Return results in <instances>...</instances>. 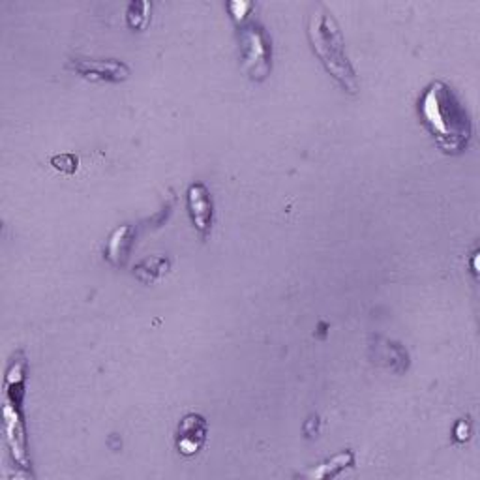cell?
<instances>
[{
	"label": "cell",
	"instance_id": "1",
	"mask_svg": "<svg viewBox=\"0 0 480 480\" xmlns=\"http://www.w3.org/2000/svg\"><path fill=\"white\" fill-rule=\"evenodd\" d=\"M420 124L445 155H464L473 141V120L462 96L447 81L429 83L417 104Z\"/></svg>",
	"mask_w": 480,
	"mask_h": 480
},
{
	"label": "cell",
	"instance_id": "2",
	"mask_svg": "<svg viewBox=\"0 0 480 480\" xmlns=\"http://www.w3.org/2000/svg\"><path fill=\"white\" fill-rule=\"evenodd\" d=\"M308 40L314 55L328 75L351 96L359 94L357 71L345 53V38L333 12L325 5H315L308 17Z\"/></svg>",
	"mask_w": 480,
	"mask_h": 480
},
{
	"label": "cell",
	"instance_id": "3",
	"mask_svg": "<svg viewBox=\"0 0 480 480\" xmlns=\"http://www.w3.org/2000/svg\"><path fill=\"white\" fill-rule=\"evenodd\" d=\"M242 70L251 81L263 83L272 71V42L263 24L248 21L239 29Z\"/></svg>",
	"mask_w": 480,
	"mask_h": 480
},
{
	"label": "cell",
	"instance_id": "4",
	"mask_svg": "<svg viewBox=\"0 0 480 480\" xmlns=\"http://www.w3.org/2000/svg\"><path fill=\"white\" fill-rule=\"evenodd\" d=\"M68 70L81 75L83 80L92 83H124L130 80V66L117 59H85L73 57L68 61Z\"/></svg>",
	"mask_w": 480,
	"mask_h": 480
},
{
	"label": "cell",
	"instance_id": "5",
	"mask_svg": "<svg viewBox=\"0 0 480 480\" xmlns=\"http://www.w3.org/2000/svg\"><path fill=\"white\" fill-rule=\"evenodd\" d=\"M209 438V424L207 419L199 413H188L176 426L174 445L183 456L190 458L205 447Z\"/></svg>",
	"mask_w": 480,
	"mask_h": 480
},
{
	"label": "cell",
	"instance_id": "6",
	"mask_svg": "<svg viewBox=\"0 0 480 480\" xmlns=\"http://www.w3.org/2000/svg\"><path fill=\"white\" fill-rule=\"evenodd\" d=\"M186 199H188V212H190L193 227L201 237L209 239L212 231V221H214V203H212V195L209 188L203 183H193L188 188Z\"/></svg>",
	"mask_w": 480,
	"mask_h": 480
},
{
	"label": "cell",
	"instance_id": "7",
	"mask_svg": "<svg viewBox=\"0 0 480 480\" xmlns=\"http://www.w3.org/2000/svg\"><path fill=\"white\" fill-rule=\"evenodd\" d=\"M136 240H137V227L136 225L124 223V225L117 227V230L109 235L108 244L104 248L106 259L117 268L124 267L130 259Z\"/></svg>",
	"mask_w": 480,
	"mask_h": 480
},
{
	"label": "cell",
	"instance_id": "8",
	"mask_svg": "<svg viewBox=\"0 0 480 480\" xmlns=\"http://www.w3.org/2000/svg\"><path fill=\"white\" fill-rule=\"evenodd\" d=\"M171 268V259L164 258V256H153L145 261H141L139 265H136L134 268V276L137 280L145 286H153L155 282H158L162 276H165Z\"/></svg>",
	"mask_w": 480,
	"mask_h": 480
},
{
	"label": "cell",
	"instance_id": "9",
	"mask_svg": "<svg viewBox=\"0 0 480 480\" xmlns=\"http://www.w3.org/2000/svg\"><path fill=\"white\" fill-rule=\"evenodd\" d=\"M355 466V454L351 450H344L336 456H333L328 462L321 464L317 469H312L310 473H306L308 478H328V476H336L340 471H344L345 467Z\"/></svg>",
	"mask_w": 480,
	"mask_h": 480
},
{
	"label": "cell",
	"instance_id": "10",
	"mask_svg": "<svg viewBox=\"0 0 480 480\" xmlns=\"http://www.w3.org/2000/svg\"><path fill=\"white\" fill-rule=\"evenodd\" d=\"M150 12H153V5L150 3H130L128 10H126L128 27L137 33L145 31L150 23Z\"/></svg>",
	"mask_w": 480,
	"mask_h": 480
},
{
	"label": "cell",
	"instance_id": "11",
	"mask_svg": "<svg viewBox=\"0 0 480 480\" xmlns=\"http://www.w3.org/2000/svg\"><path fill=\"white\" fill-rule=\"evenodd\" d=\"M52 165L64 173V174H73L75 171H78L80 167V158L75 155H70V153H64V155H57L52 158Z\"/></svg>",
	"mask_w": 480,
	"mask_h": 480
},
{
	"label": "cell",
	"instance_id": "12",
	"mask_svg": "<svg viewBox=\"0 0 480 480\" xmlns=\"http://www.w3.org/2000/svg\"><path fill=\"white\" fill-rule=\"evenodd\" d=\"M227 8H230L233 19L239 23V24H244L248 23V15L251 10H256V5L254 3H230L227 5Z\"/></svg>",
	"mask_w": 480,
	"mask_h": 480
},
{
	"label": "cell",
	"instance_id": "13",
	"mask_svg": "<svg viewBox=\"0 0 480 480\" xmlns=\"http://www.w3.org/2000/svg\"><path fill=\"white\" fill-rule=\"evenodd\" d=\"M469 438H471V422L469 419H460L456 426H454V439L458 443H466L469 441Z\"/></svg>",
	"mask_w": 480,
	"mask_h": 480
}]
</instances>
